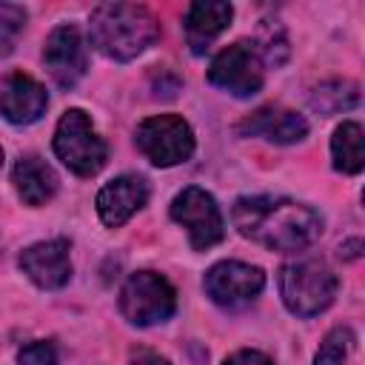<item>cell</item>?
<instances>
[{
    "mask_svg": "<svg viewBox=\"0 0 365 365\" xmlns=\"http://www.w3.org/2000/svg\"><path fill=\"white\" fill-rule=\"evenodd\" d=\"M231 220L245 240L279 254H297L311 248L322 237L325 225L317 208L288 197L265 194L240 197L231 205Z\"/></svg>",
    "mask_w": 365,
    "mask_h": 365,
    "instance_id": "obj_1",
    "label": "cell"
},
{
    "mask_svg": "<svg viewBox=\"0 0 365 365\" xmlns=\"http://www.w3.org/2000/svg\"><path fill=\"white\" fill-rule=\"evenodd\" d=\"M91 46L117 63H128L160 37V20L143 3H100L88 17Z\"/></svg>",
    "mask_w": 365,
    "mask_h": 365,
    "instance_id": "obj_2",
    "label": "cell"
},
{
    "mask_svg": "<svg viewBox=\"0 0 365 365\" xmlns=\"http://www.w3.org/2000/svg\"><path fill=\"white\" fill-rule=\"evenodd\" d=\"M336 288L339 279L322 259L302 257L279 268V297L294 317L308 319L322 314L334 302Z\"/></svg>",
    "mask_w": 365,
    "mask_h": 365,
    "instance_id": "obj_3",
    "label": "cell"
},
{
    "mask_svg": "<svg viewBox=\"0 0 365 365\" xmlns=\"http://www.w3.org/2000/svg\"><path fill=\"white\" fill-rule=\"evenodd\" d=\"M51 145L57 160L77 177H94L108 160V145L94 131L91 117L83 108H68L57 120Z\"/></svg>",
    "mask_w": 365,
    "mask_h": 365,
    "instance_id": "obj_4",
    "label": "cell"
},
{
    "mask_svg": "<svg viewBox=\"0 0 365 365\" xmlns=\"http://www.w3.org/2000/svg\"><path fill=\"white\" fill-rule=\"evenodd\" d=\"M174 311L177 291L157 271H134L120 288V314L137 328L160 325L171 319Z\"/></svg>",
    "mask_w": 365,
    "mask_h": 365,
    "instance_id": "obj_5",
    "label": "cell"
},
{
    "mask_svg": "<svg viewBox=\"0 0 365 365\" xmlns=\"http://www.w3.org/2000/svg\"><path fill=\"white\" fill-rule=\"evenodd\" d=\"M134 143L143 157L160 168L180 165L194 154V131L180 114H157L137 125Z\"/></svg>",
    "mask_w": 365,
    "mask_h": 365,
    "instance_id": "obj_6",
    "label": "cell"
},
{
    "mask_svg": "<svg viewBox=\"0 0 365 365\" xmlns=\"http://www.w3.org/2000/svg\"><path fill=\"white\" fill-rule=\"evenodd\" d=\"M208 83L228 91L231 97H254L265 83V63L257 43L237 40L214 54L208 66Z\"/></svg>",
    "mask_w": 365,
    "mask_h": 365,
    "instance_id": "obj_7",
    "label": "cell"
},
{
    "mask_svg": "<svg viewBox=\"0 0 365 365\" xmlns=\"http://www.w3.org/2000/svg\"><path fill=\"white\" fill-rule=\"evenodd\" d=\"M168 214L177 225H182L188 231V242L194 251H208L211 245L222 242V237H225L222 211H220L217 200L200 185L182 188L171 200Z\"/></svg>",
    "mask_w": 365,
    "mask_h": 365,
    "instance_id": "obj_8",
    "label": "cell"
},
{
    "mask_svg": "<svg viewBox=\"0 0 365 365\" xmlns=\"http://www.w3.org/2000/svg\"><path fill=\"white\" fill-rule=\"evenodd\" d=\"M202 285H205V294L211 297V302L234 311L259 297V291L265 288V274L257 265H248L240 259H222L205 271Z\"/></svg>",
    "mask_w": 365,
    "mask_h": 365,
    "instance_id": "obj_9",
    "label": "cell"
},
{
    "mask_svg": "<svg viewBox=\"0 0 365 365\" xmlns=\"http://www.w3.org/2000/svg\"><path fill=\"white\" fill-rule=\"evenodd\" d=\"M43 63L60 88H74L88 66V54H86L80 29L71 23L51 29V34L43 43Z\"/></svg>",
    "mask_w": 365,
    "mask_h": 365,
    "instance_id": "obj_10",
    "label": "cell"
},
{
    "mask_svg": "<svg viewBox=\"0 0 365 365\" xmlns=\"http://www.w3.org/2000/svg\"><path fill=\"white\" fill-rule=\"evenodd\" d=\"M68 240H43L20 251V271L43 291H57L71 279Z\"/></svg>",
    "mask_w": 365,
    "mask_h": 365,
    "instance_id": "obj_11",
    "label": "cell"
},
{
    "mask_svg": "<svg viewBox=\"0 0 365 365\" xmlns=\"http://www.w3.org/2000/svg\"><path fill=\"white\" fill-rule=\"evenodd\" d=\"M148 202V182L140 174H120L97 191V214L103 225L120 228Z\"/></svg>",
    "mask_w": 365,
    "mask_h": 365,
    "instance_id": "obj_12",
    "label": "cell"
},
{
    "mask_svg": "<svg viewBox=\"0 0 365 365\" xmlns=\"http://www.w3.org/2000/svg\"><path fill=\"white\" fill-rule=\"evenodd\" d=\"M46 106H48V94L34 77H29L23 71H11V74L3 77V83H0V114L9 123L29 125V123L43 117Z\"/></svg>",
    "mask_w": 365,
    "mask_h": 365,
    "instance_id": "obj_13",
    "label": "cell"
},
{
    "mask_svg": "<svg viewBox=\"0 0 365 365\" xmlns=\"http://www.w3.org/2000/svg\"><path fill=\"white\" fill-rule=\"evenodd\" d=\"M237 134L240 137H265L268 143L277 145H291L305 140L308 134V120L297 111L288 108H277V106H265L254 114H248L242 123H237Z\"/></svg>",
    "mask_w": 365,
    "mask_h": 365,
    "instance_id": "obj_14",
    "label": "cell"
},
{
    "mask_svg": "<svg viewBox=\"0 0 365 365\" xmlns=\"http://www.w3.org/2000/svg\"><path fill=\"white\" fill-rule=\"evenodd\" d=\"M234 6L225 0H197L185 11V43L191 54H205L211 43L228 29Z\"/></svg>",
    "mask_w": 365,
    "mask_h": 365,
    "instance_id": "obj_15",
    "label": "cell"
},
{
    "mask_svg": "<svg viewBox=\"0 0 365 365\" xmlns=\"http://www.w3.org/2000/svg\"><path fill=\"white\" fill-rule=\"evenodd\" d=\"M11 182H14L17 197H20L26 205H31V208L46 205V202L57 194V188H60V180H57L54 168H51L43 157H37V154H23V157L14 163V168H11Z\"/></svg>",
    "mask_w": 365,
    "mask_h": 365,
    "instance_id": "obj_16",
    "label": "cell"
},
{
    "mask_svg": "<svg viewBox=\"0 0 365 365\" xmlns=\"http://www.w3.org/2000/svg\"><path fill=\"white\" fill-rule=\"evenodd\" d=\"M331 160H334V168L342 174H359L365 168V137L359 123L345 120L342 125L334 128Z\"/></svg>",
    "mask_w": 365,
    "mask_h": 365,
    "instance_id": "obj_17",
    "label": "cell"
},
{
    "mask_svg": "<svg viewBox=\"0 0 365 365\" xmlns=\"http://www.w3.org/2000/svg\"><path fill=\"white\" fill-rule=\"evenodd\" d=\"M356 106H359V86L351 80H328L317 86L311 94V108L319 111L322 117H331V114H339Z\"/></svg>",
    "mask_w": 365,
    "mask_h": 365,
    "instance_id": "obj_18",
    "label": "cell"
},
{
    "mask_svg": "<svg viewBox=\"0 0 365 365\" xmlns=\"http://www.w3.org/2000/svg\"><path fill=\"white\" fill-rule=\"evenodd\" d=\"M356 336L348 325H336L325 334V339L319 342L317 348V356H314V365H345L351 348H354Z\"/></svg>",
    "mask_w": 365,
    "mask_h": 365,
    "instance_id": "obj_19",
    "label": "cell"
},
{
    "mask_svg": "<svg viewBox=\"0 0 365 365\" xmlns=\"http://www.w3.org/2000/svg\"><path fill=\"white\" fill-rule=\"evenodd\" d=\"M26 26V9L17 3H0V57L11 54Z\"/></svg>",
    "mask_w": 365,
    "mask_h": 365,
    "instance_id": "obj_20",
    "label": "cell"
},
{
    "mask_svg": "<svg viewBox=\"0 0 365 365\" xmlns=\"http://www.w3.org/2000/svg\"><path fill=\"white\" fill-rule=\"evenodd\" d=\"M257 48H259L262 63H268V66H282L285 57H288V40H285L282 26L268 23V26L262 29V37H259Z\"/></svg>",
    "mask_w": 365,
    "mask_h": 365,
    "instance_id": "obj_21",
    "label": "cell"
},
{
    "mask_svg": "<svg viewBox=\"0 0 365 365\" xmlns=\"http://www.w3.org/2000/svg\"><path fill=\"white\" fill-rule=\"evenodd\" d=\"M17 362L20 365H57L60 351L51 339H34L17 351Z\"/></svg>",
    "mask_w": 365,
    "mask_h": 365,
    "instance_id": "obj_22",
    "label": "cell"
},
{
    "mask_svg": "<svg viewBox=\"0 0 365 365\" xmlns=\"http://www.w3.org/2000/svg\"><path fill=\"white\" fill-rule=\"evenodd\" d=\"M222 365H274V362H271V356H268V354H262V351L242 348V351H237V354L225 356V362H222Z\"/></svg>",
    "mask_w": 365,
    "mask_h": 365,
    "instance_id": "obj_23",
    "label": "cell"
},
{
    "mask_svg": "<svg viewBox=\"0 0 365 365\" xmlns=\"http://www.w3.org/2000/svg\"><path fill=\"white\" fill-rule=\"evenodd\" d=\"M131 365H171V362H168L165 356L148 351V348H137V351L131 354Z\"/></svg>",
    "mask_w": 365,
    "mask_h": 365,
    "instance_id": "obj_24",
    "label": "cell"
},
{
    "mask_svg": "<svg viewBox=\"0 0 365 365\" xmlns=\"http://www.w3.org/2000/svg\"><path fill=\"white\" fill-rule=\"evenodd\" d=\"M359 248H362V242H359V240H351L348 245H342V248H339V254L345 251V257H348V259H354V257L359 254Z\"/></svg>",
    "mask_w": 365,
    "mask_h": 365,
    "instance_id": "obj_25",
    "label": "cell"
},
{
    "mask_svg": "<svg viewBox=\"0 0 365 365\" xmlns=\"http://www.w3.org/2000/svg\"><path fill=\"white\" fill-rule=\"evenodd\" d=\"M0 165H3V148H0Z\"/></svg>",
    "mask_w": 365,
    "mask_h": 365,
    "instance_id": "obj_26",
    "label": "cell"
}]
</instances>
